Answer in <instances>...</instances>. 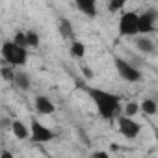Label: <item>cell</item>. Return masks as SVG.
<instances>
[{
    "label": "cell",
    "mask_w": 158,
    "mask_h": 158,
    "mask_svg": "<svg viewBox=\"0 0 158 158\" xmlns=\"http://www.w3.org/2000/svg\"><path fill=\"white\" fill-rule=\"evenodd\" d=\"M84 89H86V93L89 95V99L95 102V106H97V110H99V115H101L102 119H112V117L117 114L119 102H121L117 95H114V93H110V91H104V89L89 88V86H86Z\"/></svg>",
    "instance_id": "1"
},
{
    "label": "cell",
    "mask_w": 158,
    "mask_h": 158,
    "mask_svg": "<svg viewBox=\"0 0 158 158\" xmlns=\"http://www.w3.org/2000/svg\"><path fill=\"white\" fill-rule=\"evenodd\" d=\"M2 58L6 63L13 65V67H19V65H24L26 60H28V52L24 47H19L15 45V41H6L2 45Z\"/></svg>",
    "instance_id": "2"
},
{
    "label": "cell",
    "mask_w": 158,
    "mask_h": 158,
    "mask_svg": "<svg viewBox=\"0 0 158 158\" xmlns=\"http://www.w3.org/2000/svg\"><path fill=\"white\" fill-rule=\"evenodd\" d=\"M114 63H115V69H117V73H119V76L123 78V80H127V82H138L139 78H141L139 69H138L136 65L128 63L127 60L115 56V58H114Z\"/></svg>",
    "instance_id": "3"
},
{
    "label": "cell",
    "mask_w": 158,
    "mask_h": 158,
    "mask_svg": "<svg viewBox=\"0 0 158 158\" xmlns=\"http://www.w3.org/2000/svg\"><path fill=\"white\" fill-rule=\"evenodd\" d=\"M139 15L134 11H127L119 19V34L121 35H136L139 34Z\"/></svg>",
    "instance_id": "4"
},
{
    "label": "cell",
    "mask_w": 158,
    "mask_h": 158,
    "mask_svg": "<svg viewBox=\"0 0 158 158\" xmlns=\"http://www.w3.org/2000/svg\"><path fill=\"white\" fill-rule=\"evenodd\" d=\"M54 139V132L50 128H47L45 125H41L35 117H32L30 121V141L32 143H47Z\"/></svg>",
    "instance_id": "5"
},
{
    "label": "cell",
    "mask_w": 158,
    "mask_h": 158,
    "mask_svg": "<svg viewBox=\"0 0 158 158\" xmlns=\"http://www.w3.org/2000/svg\"><path fill=\"white\" fill-rule=\"evenodd\" d=\"M117 125H119V132L127 138V139H134L138 138V134L141 132V125L138 121H134V117L123 114L117 117Z\"/></svg>",
    "instance_id": "6"
},
{
    "label": "cell",
    "mask_w": 158,
    "mask_h": 158,
    "mask_svg": "<svg viewBox=\"0 0 158 158\" xmlns=\"http://www.w3.org/2000/svg\"><path fill=\"white\" fill-rule=\"evenodd\" d=\"M154 19H156V13L151 10V11H145L139 15V34H151L154 30Z\"/></svg>",
    "instance_id": "7"
},
{
    "label": "cell",
    "mask_w": 158,
    "mask_h": 158,
    "mask_svg": "<svg viewBox=\"0 0 158 158\" xmlns=\"http://www.w3.org/2000/svg\"><path fill=\"white\" fill-rule=\"evenodd\" d=\"M35 110H37L39 114H43V115H50V114H54L56 106L52 104V101H50L48 97L39 95V97H35Z\"/></svg>",
    "instance_id": "8"
},
{
    "label": "cell",
    "mask_w": 158,
    "mask_h": 158,
    "mask_svg": "<svg viewBox=\"0 0 158 158\" xmlns=\"http://www.w3.org/2000/svg\"><path fill=\"white\" fill-rule=\"evenodd\" d=\"M78 10L88 17H95L97 15V0H74Z\"/></svg>",
    "instance_id": "9"
},
{
    "label": "cell",
    "mask_w": 158,
    "mask_h": 158,
    "mask_svg": "<svg viewBox=\"0 0 158 158\" xmlns=\"http://www.w3.org/2000/svg\"><path fill=\"white\" fill-rule=\"evenodd\" d=\"M13 84L15 88H19L21 91H28L30 89V76L24 71H15V78H13Z\"/></svg>",
    "instance_id": "10"
},
{
    "label": "cell",
    "mask_w": 158,
    "mask_h": 158,
    "mask_svg": "<svg viewBox=\"0 0 158 158\" xmlns=\"http://www.w3.org/2000/svg\"><path fill=\"white\" fill-rule=\"evenodd\" d=\"M58 28H60V34H61L63 39H67V41H74V30H73V24H71L67 19H60Z\"/></svg>",
    "instance_id": "11"
},
{
    "label": "cell",
    "mask_w": 158,
    "mask_h": 158,
    "mask_svg": "<svg viewBox=\"0 0 158 158\" xmlns=\"http://www.w3.org/2000/svg\"><path fill=\"white\" fill-rule=\"evenodd\" d=\"M11 132H13V136L19 138V139H26V138L30 136V128H28L23 121H13V123H11Z\"/></svg>",
    "instance_id": "12"
},
{
    "label": "cell",
    "mask_w": 158,
    "mask_h": 158,
    "mask_svg": "<svg viewBox=\"0 0 158 158\" xmlns=\"http://www.w3.org/2000/svg\"><path fill=\"white\" fill-rule=\"evenodd\" d=\"M136 47H138L141 52H145V54H152V52H154V45H152V41L147 39V37H138V39H136Z\"/></svg>",
    "instance_id": "13"
},
{
    "label": "cell",
    "mask_w": 158,
    "mask_h": 158,
    "mask_svg": "<svg viewBox=\"0 0 158 158\" xmlns=\"http://www.w3.org/2000/svg\"><path fill=\"white\" fill-rule=\"evenodd\" d=\"M139 108H141V112H143L145 115H154V114L158 112V104H156L152 99H145V101L139 104Z\"/></svg>",
    "instance_id": "14"
},
{
    "label": "cell",
    "mask_w": 158,
    "mask_h": 158,
    "mask_svg": "<svg viewBox=\"0 0 158 158\" xmlns=\"http://www.w3.org/2000/svg\"><path fill=\"white\" fill-rule=\"evenodd\" d=\"M86 54V45L80 41H73L71 43V56L73 58H82Z\"/></svg>",
    "instance_id": "15"
},
{
    "label": "cell",
    "mask_w": 158,
    "mask_h": 158,
    "mask_svg": "<svg viewBox=\"0 0 158 158\" xmlns=\"http://www.w3.org/2000/svg\"><path fill=\"white\" fill-rule=\"evenodd\" d=\"M139 110H141V108H139V104H138V102H134V101L127 102V106H125V114H127V115H130V117H134Z\"/></svg>",
    "instance_id": "16"
},
{
    "label": "cell",
    "mask_w": 158,
    "mask_h": 158,
    "mask_svg": "<svg viewBox=\"0 0 158 158\" xmlns=\"http://www.w3.org/2000/svg\"><path fill=\"white\" fill-rule=\"evenodd\" d=\"M2 78H4V80L13 82V78H15V69H13V65H4V67H2Z\"/></svg>",
    "instance_id": "17"
},
{
    "label": "cell",
    "mask_w": 158,
    "mask_h": 158,
    "mask_svg": "<svg viewBox=\"0 0 158 158\" xmlns=\"http://www.w3.org/2000/svg\"><path fill=\"white\" fill-rule=\"evenodd\" d=\"M13 41H15V45H19V47H28V39H26V34L24 32H17L15 34V37H13Z\"/></svg>",
    "instance_id": "18"
},
{
    "label": "cell",
    "mask_w": 158,
    "mask_h": 158,
    "mask_svg": "<svg viewBox=\"0 0 158 158\" xmlns=\"http://www.w3.org/2000/svg\"><path fill=\"white\" fill-rule=\"evenodd\" d=\"M125 2H127V0H110V4H108V10H110L112 13H115V11L123 10Z\"/></svg>",
    "instance_id": "19"
},
{
    "label": "cell",
    "mask_w": 158,
    "mask_h": 158,
    "mask_svg": "<svg viewBox=\"0 0 158 158\" xmlns=\"http://www.w3.org/2000/svg\"><path fill=\"white\" fill-rule=\"evenodd\" d=\"M26 39H28V47H39V35L35 32H26Z\"/></svg>",
    "instance_id": "20"
},
{
    "label": "cell",
    "mask_w": 158,
    "mask_h": 158,
    "mask_svg": "<svg viewBox=\"0 0 158 158\" xmlns=\"http://www.w3.org/2000/svg\"><path fill=\"white\" fill-rule=\"evenodd\" d=\"M82 74H84V76L88 78V80H91V78H93V71H91L89 67H86V65L82 67Z\"/></svg>",
    "instance_id": "21"
},
{
    "label": "cell",
    "mask_w": 158,
    "mask_h": 158,
    "mask_svg": "<svg viewBox=\"0 0 158 158\" xmlns=\"http://www.w3.org/2000/svg\"><path fill=\"white\" fill-rule=\"evenodd\" d=\"M11 123H13V121H10V119H6V117L2 119V127H4V128H10V130H11Z\"/></svg>",
    "instance_id": "22"
},
{
    "label": "cell",
    "mask_w": 158,
    "mask_h": 158,
    "mask_svg": "<svg viewBox=\"0 0 158 158\" xmlns=\"http://www.w3.org/2000/svg\"><path fill=\"white\" fill-rule=\"evenodd\" d=\"M93 156H95V158H106L108 154H106L104 151H99V152H93Z\"/></svg>",
    "instance_id": "23"
},
{
    "label": "cell",
    "mask_w": 158,
    "mask_h": 158,
    "mask_svg": "<svg viewBox=\"0 0 158 158\" xmlns=\"http://www.w3.org/2000/svg\"><path fill=\"white\" fill-rule=\"evenodd\" d=\"M0 158H13V154L8 152V151H2V152H0Z\"/></svg>",
    "instance_id": "24"
},
{
    "label": "cell",
    "mask_w": 158,
    "mask_h": 158,
    "mask_svg": "<svg viewBox=\"0 0 158 158\" xmlns=\"http://www.w3.org/2000/svg\"><path fill=\"white\" fill-rule=\"evenodd\" d=\"M156 143H158V130H156Z\"/></svg>",
    "instance_id": "25"
}]
</instances>
